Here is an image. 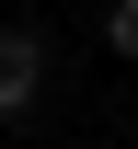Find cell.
<instances>
[{"mask_svg":"<svg viewBox=\"0 0 138 149\" xmlns=\"http://www.w3.org/2000/svg\"><path fill=\"white\" fill-rule=\"evenodd\" d=\"M35 92H46V35L35 23H0V126H23Z\"/></svg>","mask_w":138,"mask_h":149,"instance_id":"obj_1","label":"cell"},{"mask_svg":"<svg viewBox=\"0 0 138 149\" xmlns=\"http://www.w3.org/2000/svg\"><path fill=\"white\" fill-rule=\"evenodd\" d=\"M104 46H115L127 69H138V0H115V12H104Z\"/></svg>","mask_w":138,"mask_h":149,"instance_id":"obj_2","label":"cell"}]
</instances>
